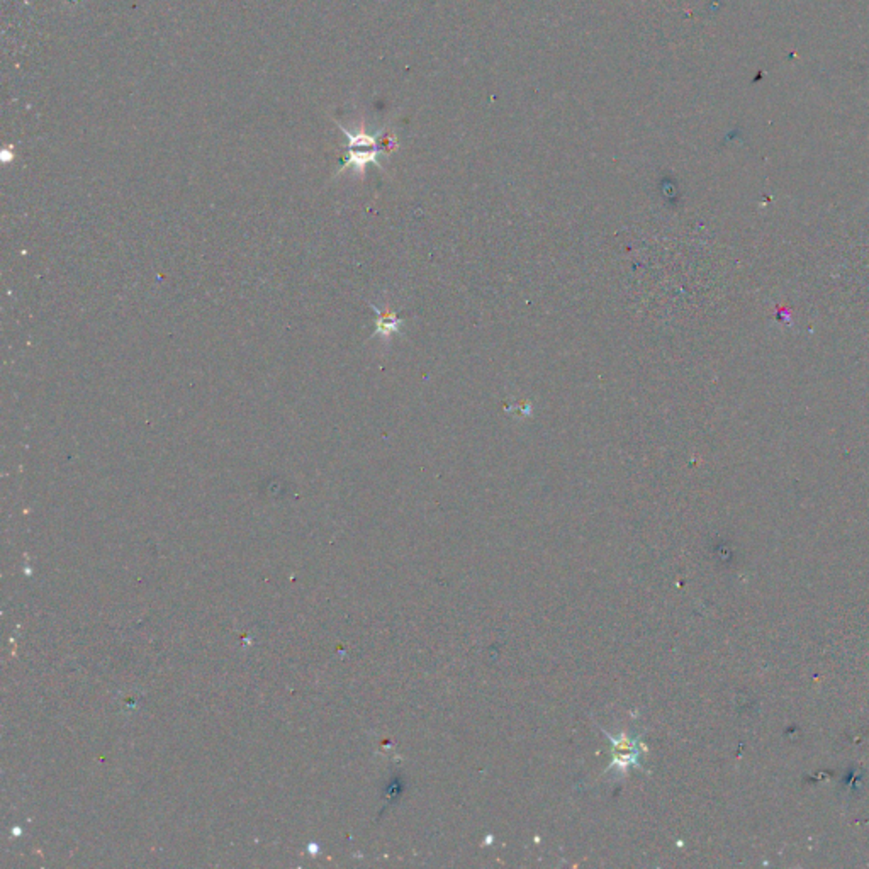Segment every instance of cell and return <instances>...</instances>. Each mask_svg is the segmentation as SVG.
Listing matches in <instances>:
<instances>
[{
  "label": "cell",
  "mask_w": 869,
  "mask_h": 869,
  "mask_svg": "<svg viewBox=\"0 0 869 869\" xmlns=\"http://www.w3.org/2000/svg\"><path fill=\"white\" fill-rule=\"evenodd\" d=\"M605 733H607V737L610 739L611 744H613V748H611V750H613V763H611L608 769L615 767V769L625 773L630 766H639L642 752L639 739H632L626 733H618V735H611L608 732Z\"/></svg>",
  "instance_id": "cell-2"
},
{
  "label": "cell",
  "mask_w": 869,
  "mask_h": 869,
  "mask_svg": "<svg viewBox=\"0 0 869 869\" xmlns=\"http://www.w3.org/2000/svg\"><path fill=\"white\" fill-rule=\"evenodd\" d=\"M343 131H345V135H347L350 143H349V156L345 160V165L341 167V172L353 167L357 172L362 173L368 164H376V165L381 167V164H379L381 150L377 146V137H370L364 131H360L357 135H351L347 129H343Z\"/></svg>",
  "instance_id": "cell-1"
},
{
  "label": "cell",
  "mask_w": 869,
  "mask_h": 869,
  "mask_svg": "<svg viewBox=\"0 0 869 869\" xmlns=\"http://www.w3.org/2000/svg\"><path fill=\"white\" fill-rule=\"evenodd\" d=\"M372 306L374 313L377 315V320H376V333L374 336H387L393 335V333H399L401 332V324L403 321L399 320L395 311L391 309H379L377 306Z\"/></svg>",
  "instance_id": "cell-3"
}]
</instances>
